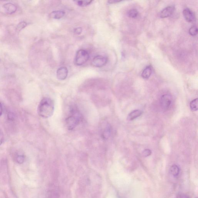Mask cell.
<instances>
[{
    "mask_svg": "<svg viewBox=\"0 0 198 198\" xmlns=\"http://www.w3.org/2000/svg\"><path fill=\"white\" fill-rule=\"evenodd\" d=\"M37 111L39 115L44 118L52 116L54 111V101L48 97H44L39 103Z\"/></svg>",
    "mask_w": 198,
    "mask_h": 198,
    "instance_id": "cell-1",
    "label": "cell"
},
{
    "mask_svg": "<svg viewBox=\"0 0 198 198\" xmlns=\"http://www.w3.org/2000/svg\"><path fill=\"white\" fill-rule=\"evenodd\" d=\"M82 120V115L76 106L73 105L71 107L69 115L65 120L68 129L72 130L80 124Z\"/></svg>",
    "mask_w": 198,
    "mask_h": 198,
    "instance_id": "cell-2",
    "label": "cell"
},
{
    "mask_svg": "<svg viewBox=\"0 0 198 198\" xmlns=\"http://www.w3.org/2000/svg\"><path fill=\"white\" fill-rule=\"evenodd\" d=\"M89 55L87 51L80 49L77 51L75 58L76 65L80 66L86 63L89 60Z\"/></svg>",
    "mask_w": 198,
    "mask_h": 198,
    "instance_id": "cell-3",
    "label": "cell"
},
{
    "mask_svg": "<svg viewBox=\"0 0 198 198\" xmlns=\"http://www.w3.org/2000/svg\"><path fill=\"white\" fill-rule=\"evenodd\" d=\"M172 98L171 96L168 94L163 95L161 97L160 104L164 110H167L170 107L172 103Z\"/></svg>",
    "mask_w": 198,
    "mask_h": 198,
    "instance_id": "cell-4",
    "label": "cell"
},
{
    "mask_svg": "<svg viewBox=\"0 0 198 198\" xmlns=\"http://www.w3.org/2000/svg\"><path fill=\"white\" fill-rule=\"evenodd\" d=\"M107 58L101 56H97L93 59L92 64L97 68H101L104 66L107 63Z\"/></svg>",
    "mask_w": 198,
    "mask_h": 198,
    "instance_id": "cell-5",
    "label": "cell"
},
{
    "mask_svg": "<svg viewBox=\"0 0 198 198\" xmlns=\"http://www.w3.org/2000/svg\"><path fill=\"white\" fill-rule=\"evenodd\" d=\"M175 9V7L173 6H169L166 7L161 12L160 17L163 18L169 17L174 13Z\"/></svg>",
    "mask_w": 198,
    "mask_h": 198,
    "instance_id": "cell-6",
    "label": "cell"
},
{
    "mask_svg": "<svg viewBox=\"0 0 198 198\" xmlns=\"http://www.w3.org/2000/svg\"><path fill=\"white\" fill-rule=\"evenodd\" d=\"M183 13L186 20L189 23L194 22L196 19V16L194 13L190 9L188 8L185 9Z\"/></svg>",
    "mask_w": 198,
    "mask_h": 198,
    "instance_id": "cell-7",
    "label": "cell"
},
{
    "mask_svg": "<svg viewBox=\"0 0 198 198\" xmlns=\"http://www.w3.org/2000/svg\"><path fill=\"white\" fill-rule=\"evenodd\" d=\"M68 71L66 67H62L59 68L57 72V77L60 80H65L68 76Z\"/></svg>",
    "mask_w": 198,
    "mask_h": 198,
    "instance_id": "cell-8",
    "label": "cell"
},
{
    "mask_svg": "<svg viewBox=\"0 0 198 198\" xmlns=\"http://www.w3.org/2000/svg\"><path fill=\"white\" fill-rule=\"evenodd\" d=\"M111 133L110 126L109 124L106 125L104 128L102 129L101 136L105 139H107L110 137Z\"/></svg>",
    "mask_w": 198,
    "mask_h": 198,
    "instance_id": "cell-9",
    "label": "cell"
},
{
    "mask_svg": "<svg viewBox=\"0 0 198 198\" xmlns=\"http://www.w3.org/2000/svg\"><path fill=\"white\" fill-rule=\"evenodd\" d=\"M3 7L7 13L10 14L14 13L16 11L17 7L16 5L11 3H7L4 4Z\"/></svg>",
    "mask_w": 198,
    "mask_h": 198,
    "instance_id": "cell-10",
    "label": "cell"
},
{
    "mask_svg": "<svg viewBox=\"0 0 198 198\" xmlns=\"http://www.w3.org/2000/svg\"><path fill=\"white\" fill-rule=\"evenodd\" d=\"M142 113V112L138 109L134 110L129 113L127 117V119L129 121H132L140 117Z\"/></svg>",
    "mask_w": 198,
    "mask_h": 198,
    "instance_id": "cell-11",
    "label": "cell"
},
{
    "mask_svg": "<svg viewBox=\"0 0 198 198\" xmlns=\"http://www.w3.org/2000/svg\"><path fill=\"white\" fill-rule=\"evenodd\" d=\"M152 73V68L151 66H148L143 70L141 76L143 78L148 79L151 75Z\"/></svg>",
    "mask_w": 198,
    "mask_h": 198,
    "instance_id": "cell-12",
    "label": "cell"
},
{
    "mask_svg": "<svg viewBox=\"0 0 198 198\" xmlns=\"http://www.w3.org/2000/svg\"><path fill=\"white\" fill-rule=\"evenodd\" d=\"M65 14V12L62 10H56L51 13V16L55 19H60L64 16Z\"/></svg>",
    "mask_w": 198,
    "mask_h": 198,
    "instance_id": "cell-13",
    "label": "cell"
},
{
    "mask_svg": "<svg viewBox=\"0 0 198 198\" xmlns=\"http://www.w3.org/2000/svg\"><path fill=\"white\" fill-rule=\"evenodd\" d=\"M170 172L172 175L174 177H177L179 173V168L177 165L174 164L171 167Z\"/></svg>",
    "mask_w": 198,
    "mask_h": 198,
    "instance_id": "cell-14",
    "label": "cell"
},
{
    "mask_svg": "<svg viewBox=\"0 0 198 198\" xmlns=\"http://www.w3.org/2000/svg\"><path fill=\"white\" fill-rule=\"evenodd\" d=\"M198 105V98L195 99L190 103V108L191 110L195 111L197 110Z\"/></svg>",
    "mask_w": 198,
    "mask_h": 198,
    "instance_id": "cell-15",
    "label": "cell"
},
{
    "mask_svg": "<svg viewBox=\"0 0 198 198\" xmlns=\"http://www.w3.org/2000/svg\"><path fill=\"white\" fill-rule=\"evenodd\" d=\"M77 5L80 6L84 7L89 5L93 1H74Z\"/></svg>",
    "mask_w": 198,
    "mask_h": 198,
    "instance_id": "cell-16",
    "label": "cell"
},
{
    "mask_svg": "<svg viewBox=\"0 0 198 198\" xmlns=\"http://www.w3.org/2000/svg\"><path fill=\"white\" fill-rule=\"evenodd\" d=\"M138 12L136 9H131L128 12V16L129 17L135 18L138 16Z\"/></svg>",
    "mask_w": 198,
    "mask_h": 198,
    "instance_id": "cell-17",
    "label": "cell"
},
{
    "mask_svg": "<svg viewBox=\"0 0 198 198\" xmlns=\"http://www.w3.org/2000/svg\"><path fill=\"white\" fill-rule=\"evenodd\" d=\"M27 26V23L24 22V21H22V22L19 23L16 27V31H21L23 29L25 28Z\"/></svg>",
    "mask_w": 198,
    "mask_h": 198,
    "instance_id": "cell-18",
    "label": "cell"
},
{
    "mask_svg": "<svg viewBox=\"0 0 198 198\" xmlns=\"http://www.w3.org/2000/svg\"><path fill=\"white\" fill-rule=\"evenodd\" d=\"M189 33L192 36H195L197 34L198 28L196 26L192 27L189 30Z\"/></svg>",
    "mask_w": 198,
    "mask_h": 198,
    "instance_id": "cell-19",
    "label": "cell"
},
{
    "mask_svg": "<svg viewBox=\"0 0 198 198\" xmlns=\"http://www.w3.org/2000/svg\"><path fill=\"white\" fill-rule=\"evenodd\" d=\"M24 160L25 157L23 155H18L16 158L17 162L20 164H22L24 162Z\"/></svg>",
    "mask_w": 198,
    "mask_h": 198,
    "instance_id": "cell-20",
    "label": "cell"
},
{
    "mask_svg": "<svg viewBox=\"0 0 198 198\" xmlns=\"http://www.w3.org/2000/svg\"><path fill=\"white\" fill-rule=\"evenodd\" d=\"M151 151L149 149H146L142 152V155L145 157L149 156L151 155Z\"/></svg>",
    "mask_w": 198,
    "mask_h": 198,
    "instance_id": "cell-21",
    "label": "cell"
},
{
    "mask_svg": "<svg viewBox=\"0 0 198 198\" xmlns=\"http://www.w3.org/2000/svg\"><path fill=\"white\" fill-rule=\"evenodd\" d=\"M82 28L81 27H78V28H76L74 30V33L77 35H80L81 34L82 32Z\"/></svg>",
    "mask_w": 198,
    "mask_h": 198,
    "instance_id": "cell-22",
    "label": "cell"
},
{
    "mask_svg": "<svg viewBox=\"0 0 198 198\" xmlns=\"http://www.w3.org/2000/svg\"><path fill=\"white\" fill-rule=\"evenodd\" d=\"M121 2L120 1H117V0H112V1H108L109 4L117 3Z\"/></svg>",
    "mask_w": 198,
    "mask_h": 198,
    "instance_id": "cell-23",
    "label": "cell"
},
{
    "mask_svg": "<svg viewBox=\"0 0 198 198\" xmlns=\"http://www.w3.org/2000/svg\"><path fill=\"white\" fill-rule=\"evenodd\" d=\"M3 112V107L2 104L0 103V117L2 115Z\"/></svg>",
    "mask_w": 198,
    "mask_h": 198,
    "instance_id": "cell-24",
    "label": "cell"
},
{
    "mask_svg": "<svg viewBox=\"0 0 198 198\" xmlns=\"http://www.w3.org/2000/svg\"><path fill=\"white\" fill-rule=\"evenodd\" d=\"M3 141V137L2 134H0V146L2 144Z\"/></svg>",
    "mask_w": 198,
    "mask_h": 198,
    "instance_id": "cell-25",
    "label": "cell"
},
{
    "mask_svg": "<svg viewBox=\"0 0 198 198\" xmlns=\"http://www.w3.org/2000/svg\"><path fill=\"white\" fill-rule=\"evenodd\" d=\"M179 198H189V197L188 196H185V195H183V196H180V197Z\"/></svg>",
    "mask_w": 198,
    "mask_h": 198,
    "instance_id": "cell-26",
    "label": "cell"
}]
</instances>
